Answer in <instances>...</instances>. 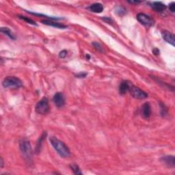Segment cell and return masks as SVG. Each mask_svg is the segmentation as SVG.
<instances>
[{
	"label": "cell",
	"mask_w": 175,
	"mask_h": 175,
	"mask_svg": "<svg viewBox=\"0 0 175 175\" xmlns=\"http://www.w3.org/2000/svg\"><path fill=\"white\" fill-rule=\"evenodd\" d=\"M67 51L63 50L59 53V56H60V57H61V58H64V57H66V55H67Z\"/></svg>",
	"instance_id": "21"
},
{
	"label": "cell",
	"mask_w": 175,
	"mask_h": 175,
	"mask_svg": "<svg viewBox=\"0 0 175 175\" xmlns=\"http://www.w3.org/2000/svg\"><path fill=\"white\" fill-rule=\"evenodd\" d=\"M53 101L57 108H62L65 104V99L63 94L61 92H57L53 96Z\"/></svg>",
	"instance_id": "7"
},
{
	"label": "cell",
	"mask_w": 175,
	"mask_h": 175,
	"mask_svg": "<svg viewBox=\"0 0 175 175\" xmlns=\"http://www.w3.org/2000/svg\"><path fill=\"white\" fill-rule=\"evenodd\" d=\"M92 45H93V46L95 47L96 49H97L98 51H101V52H103V47L101 46V45L100 43L94 42L92 43Z\"/></svg>",
	"instance_id": "20"
},
{
	"label": "cell",
	"mask_w": 175,
	"mask_h": 175,
	"mask_svg": "<svg viewBox=\"0 0 175 175\" xmlns=\"http://www.w3.org/2000/svg\"><path fill=\"white\" fill-rule=\"evenodd\" d=\"M175 158L174 156L168 155L165 156V157H162L161 160L162 162H163L164 164H165L166 166H169V167H174L175 162H174Z\"/></svg>",
	"instance_id": "13"
},
{
	"label": "cell",
	"mask_w": 175,
	"mask_h": 175,
	"mask_svg": "<svg viewBox=\"0 0 175 175\" xmlns=\"http://www.w3.org/2000/svg\"><path fill=\"white\" fill-rule=\"evenodd\" d=\"M137 20L143 26H147V27H151L153 26L155 22H154V20L152 18L151 16L147 15L146 14L144 13H139L137 14Z\"/></svg>",
	"instance_id": "6"
},
{
	"label": "cell",
	"mask_w": 175,
	"mask_h": 175,
	"mask_svg": "<svg viewBox=\"0 0 175 175\" xmlns=\"http://www.w3.org/2000/svg\"><path fill=\"white\" fill-rule=\"evenodd\" d=\"M51 145L54 148V149L57 152L61 157H68L71 155V152H70L69 148L62 142L59 140L57 137L54 136H51L49 139Z\"/></svg>",
	"instance_id": "1"
},
{
	"label": "cell",
	"mask_w": 175,
	"mask_h": 175,
	"mask_svg": "<svg viewBox=\"0 0 175 175\" xmlns=\"http://www.w3.org/2000/svg\"><path fill=\"white\" fill-rule=\"evenodd\" d=\"M153 53H154V54L155 55H158L159 54V50L158 49H157V48H155V49H153Z\"/></svg>",
	"instance_id": "25"
},
{
	"label": "cell",
	"mask_w": 175,
	"mask_h": 175,
	"mask_svg": "<svg viewBox=\"0 0 175 175\" xmlns=\"http://www.w3.org/2000/svg\"><path fill=\"white\" fill-rule=\"evenodd\" d=\"M47 136V133L44 132L42 134V135L40 137V138L38 139V142L36 144V152L37 153H38L40 152V150L41 149V146H42V143L43 141L45 139V137Z\"/></svg>",
	"instance_id": "15"
},
{
	"label": "cell",
	"mask_w": 175,
	"mask_h": 175,
	"mask_svg": "<svg viewBox=\"0 0 175 175\" xmlns=\"http://www.w3.org/2000/svg\"><path fill=\"white\" fill-rule=\"evenodd\" d=\"M131 84L129 83V81H123L121 82L120 86H119V92L120 94L124 95L129 91V88Z\"/></svg>",
	"instance_id": "12"
},
{
	"label": "cell",
	"mask_w": 175,
	"mask_h": 175,
	"mask_svg": "<svg viewBox=\"0 0 175 175\" xmlns=\"http://www.w3.org/2000/svg\"><path fill=\"white\" fill-rule=\"evenodd\" d=\"M71 168L75 174H82V172L80 170L79 166L76 165V164H71Z\"/></svg>",
	"instance_id": "18"
},
{
	"label": "cell",
	"mask_w": 175,
	"mask_h": 175,
	"mask_svg": "<svg viewBox=\"0 0 175 175\" xmlns=\"http://www.w3.org/2000/svg\"><path fill=\"white\" fill-rule=\"evenodd\" d=\"M18 18H20L21 19L27 22V23H30L31 25H33V26H37V24L34 21L32 20L30 18H28V17H27V16L19 15V16H18Z\"/></svg>",
	"instance_id": "17"
},
{
	"label": "cell",
	"mask_w": 175,
	"mask_h": 175,
	"mask_svg": "<svg viewBox=\"0 0 175 175\" xmlns=\"http://www.w3.org/2000/svg\"><path fill=\"white\" fill-rule=\"evenodd\" d=\"M129 2L131 4H137V3H140L142 1H129Z\"/></svg>",
	"instance_id": "26"
},
{
	"label": "cell",
	"mask_w": 175,
	"mask_h": 175,
	"mask_svg": "<svg viewBox=\"0 0 175 175\" xmlns=\"http://www.w3.org/2000/svg\"><path fill=\"white\" fill-rule=\"evenodd\" d=\"M49 101L46 97H43L40 101L37 103L35 107V110L39 114H45L49 112Z\"/></svg>",
	"instance_id": "4"
},
{
	"label": "cell",
	"mask_w": 175,
	"mask_h": 175,
	"mask_svg": "<svg viewBox=\"0 0 175 175\" xmlns=\"http://www.w3.org/2000/svg\"><path fill=\"white\" fill-rule=\"evenodd\" d=\"M86 57H88V59H90V55H89V54H87V55H86Z\"/></svg>",
	"instance_id": "28"
},
{
	"label": "cell",
	"mask_w": 175,
	"mask_h": 175,
	"mask_svg": "<svg viewBox=\"0 0 175 175\" xmlns=\"http://www.w3.org/2000/svg\"><path fill=\"white\" fill-rule=\"evenodd\" d=\"M103 19L105 21L106 23H112L113 22L112 20L110 18H108V17H105V18H103Z\"/></svg>",
	"instance_id": "24"
},
{
	"label": "cell",
	"mask_w": 175,
	"mask_h": 175,
	"mask_svg": "<svg viewBox=\"0 0 175 175\" xmlns=\"http://www.w3.org/2000/svg\"><path fill=\"white\" fill-rule=\"evenodd\" d=\"M1 167L2 168L3 167V166H4V162H3V159H2V158H1Z\"/></svg>",
	"instance_id": "27"
},
{
	"label": "cell",
	"mask_w": 175,
	"mask_h": 175,
	"mask_svg": "<svg viewBox=\"0 0 175 175\" xmlns=\"http://www.w3.org/2000/svg\"><path fill=\"white\" fill-rule=\"evenodd\" d=\"M169 9L172 12H174V11H175V3L174 2H172V3L170 4Z\"/></svg>",
	"instance_id": "22"
},
{
	"label": "cell",
	"mask_w": 175,
	"mask_h": 175,
	"mask_svg": "<svg viewBox=\"0 0 175 175\" xmlns=\"http://www.w3.org/2000/svg\"><path fill=\"white\" fill-rule=\"evenodd\" d=\"M89 9L95 13H101L103 10V6L100 3H95L92 4L89 7Z\"/></svg>",
	"instance_id": "14"
},
{
	"label": "cell",
	"mask_w": 175,
	"mask_h": 175,
	"mask_svg": "<svg viewBox=\"0 0 175 175\" xmlns=\"http://www.w3.org/2000/svg\"><path fill=\"white\" fill-rule=\"evenodd\" d=\"M142 114L144 118H149L151 114V108L149 103H145L142 106Z\"/></svg>",
	"instance_id": "9"
},
{
	"label": "cell",
	"mask_w": 175,
	"mask_h": 175,
	"mask_svg": "<svg viewBox=\"0 0 175 175\" xmlns=\"http://www.w3.org/2000/svg\"><path fill=\"white\" fill-rule=\"evenodd\" d=\"M19 147L24 157L27 159H30L32 157V152L30 142L24 139L21 140L19 142Z\"/></svg>",
	"instance_id": "3"
},
{
	"label": "cell",
	"mask_w": 175,
	"mask_h": 175,
	"mask_svg": "<svg viewBox=\"0 0 175 175\" xmlns=\"http://www.w3.org/2000/svg\"><path fill=\"white\" fill-rule=\"evenodd\" d=\"M162 38L166 42L171 44L172 46H174V35L172 33L168 32V31H164L162 33Z\"/></svg>",
	"instance_id": "8"
},
{
	"label": "cell",
	"mask_w": 175,
	"mask_h": 175,
	"mask_svg": "<svg viewBox=\"0 0 175 175\" xmlns=\"http://www.w3.org/2000/svg\"><path fill=\"white\" fill-rule=\"evenodd\" d=\"M2 85L6 88H19L23 86L22 81L18 78L14 76H8L4 79Z\"/></svg>",
	"instance_id": "2"
},
{
	"label": "cell",
	"mask_w": 175,
	"mask_h": 175,
	"mask_svg": "<svg viewBox=\"0 0 175 175\" xmlns=\"http://www.w3.org/2000/svg\"><path fill=\"white\" fill-rule=\"evenodd\" d=\"M86 75H87V73H81L77 74V75H76V77H77V78H84V77H86Z\"/></svg>",
	"instance_id": "23"
},
{
	"label": "cell",
	"mask_w": 175,
	"mask_h": 175,
	"mask_svg": "<svg viewBox=\"0 0 175 175\" xmlns=\"http://www.w3.org/2000/svg\"><path fill=\"white\" fill-rule=\"evenodd\" d=\"M129 92H130L131 95L133 98H137V99H144V98H146L148 96L147 92H145L142 90H141L140 88H137L133 85L130 86Z\"/></svg>",
	"instance_id": "5"
},
{
	"label": "cell",
	"mask_w": 175,
	"mask_h": 175,
	"mask_svg": "<svg viewBox=\"0 0 175 175\" xmlns=\"http://www.w3.org/2000/svg\"><path fill=\"white\" fill-rule=\"evenodd\" d=\"M126 9L124 7H123V6H118L116 9V12L120 16H123L125 14H126Z\"/></svg>",
	"instance_id": "19"
},
{
	"label": "cell",
	"mask_w": 175,
	"mask_h": 175,
	"mask_svg": "<svg viewBox=\"0 0 175 175\" xmlns=\"http://www.w3.org/2000/svg\"><path fill=\"white\" fill-rule=\"evenodd\" d=\"M41 23L45 25H47V26H53L55 28H59V29H66L67 28V26H64V25L59 23L57 22H55L53 21H50V20H44L42 21Z\"/></svg>",
	"instance_id": "11"
},
{
	"label": "cell",
	"mask_w": 175,
	"mask_h": 175,
	"mask_svg": "<svg viewBox=\"0 0 175 175\" xmlns=\"http://www.w3.org/2000/svg\"><path fill=\"white\" fill-rule=\"evenodd\" d=\"M1 32L3 33L4 34L8 36L10 39H12V40H15L16 39L15 36L13 34V33H12L11 31L10 30V29H8V28H1Z\"/></svg>",
	"instance_id": "16"
},
{
	"label": "cell",
	"mask_w": 175,
	"mask_h": 175,
	"mask_svg": "<svg viewBox=\"0 0 175 175\" xmlns=\"http://www.w3.org/2000/svg\"><path fill=\"white\" fill-rule=\"evenodd\" d=\"M151 6L154 10L156 12H162L164 11L166 8V6L162 2L160 1H154L151 3Z\"/></svg>",
	"instance_id": "10"
}]
</instances>
